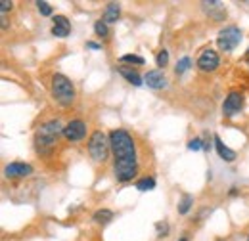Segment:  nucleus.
<instances>
[{"mask_svg": "<svg viewBox=\"0 0 249 241\" xmlns=\"http://www.w3.org/2000/svg\"><path fill=\"white\" fill-rule=\"evenodd\" d=\"M109 146L113 153V174L117 182H130L138 172L136 161V146L132 136L123 130L115 128L109 132Z\"/></svg>", "mask_w": 249, "mask_h": 241, "instance_id": "1", "label": "nucleus"}, {"mask_svg": "<svg viewBox=\"0 0 249 241\" xmlns=\"http://www.w3.org/2000/svg\"><path fill=\"white\" fill-rule=\"evenodd\" d=\"M63 134V126L58 119L46 120L44 124L38 126L36 134H35V150L38 155H50L56 144H58V136Z\"/></svg>", "mask_w": 249, "mask_h": 241, "instance_id": "2", "label": "nucleus"}, {"mask_svg": "<svg viewBox=\"0 0 249 241\" xmlns=\"http://www.w3.org/2000/svg\"><path fill=\"white\" fill-rule=\"evenodd\" d=\"M52 96L63 107H69L75 102V86L62 73L52 75Z\"/></svg>", "mask_w": 249, "mask_h": 241, "instance_id": "3", "label": "nucleus"}, {"mask_svg": "<svg viewBox=\"0 0 249 241\" xmlns=\"http://www.w3.org/2000/svg\"><path fill=\"white\" fill-rule=\"evenodd\" d=\"M109 136L104 130H94L89 138V155L92 157L96 163H104L109 155Z\"/></svg>", "mask_w": 249, "mask_h": 241, "instance_id": "4", "label": "nucleus"}, {"mask_svg": "<svg viewBox=\"0 0 249 241\" xmlns=\"http://www.w3.org/2000/svg\"><path fill=\"white\" fill-rule=\"evenodd\" d=\"M242 40V31L238 29L236 25H228L218 33L217 36V44L222 52H232Z\"/></svg>", "mask_w": 249, "mask_h": 241, "instance_id": "5", "label": "nucleus"}, {"mask_svg": "<svg viewBox=\"0 0 249 241\" xmlns=\"http://www.w3.org/2000/svg\"><path fill=\"white\" fill-rule=\"evenodd\" d=\"M244 103H246L244 94L238 90H232L226 98H224V103H222V115H224V117H234V115H238V113L244 109Z\"/></svg>", "mask_w": 249, "mask_h": 241, "instance_id": "6", "label": "nucleus"}, {"mask_svg": "<svg viewBox=\"0 0 249 241\" xmlns=\"http://www.w3.org/2000/svg\"><path fill=\"white\" fill-rule=\"evenodd\" d=\"M63 136L69 142H81L87 136V122L81 119H73L63 126Z\"/></svg>", "mask_w": 249, "mask_h": 241, "instance_id": "7", "label": "nucleus"}, {"mask_svg": "<svg viewBox=\"0 0 249 241\" xmlns=\"http://www.w3.org/2000/svg\"><path fill=\"white\" fill-rule=\"evenodd\" d=\"M218 63H220V58H218L217 52L211 50V48L203 50V52L199 54V58H197V67H199L201 71H205V73L215 71L218 67Z\"/></svg>", "mask_w": 249, "mask_h": 241, "instance_id": "8", "label": "nucleus"}, {"mask_svg": "<svg viewBox=\"0 0 249 241\" xmlns=\"http://www.w3.org/2000/svg\"><path fill=\"white\" fill-rule=\"evenodd\" d=\"M29 174H33V167L29 163H19V161H16V163L6 165V169H4V176H6V178H25V176H29Z\"/></svg>", "mask_w": 249, "mask_h": 241, "instance_id": "9", "label": "nucleus"}, {"mask_svg": "<svg viewBox=\"0 0 249 241\" xmlns=\"http://www.w3.org/2000/svg\"><path fill=\"white\" fill-rule=\"evenodd\" d=\"M144 83L152 90H163V88H167V77H165L163 69H152V71H148L144 75Z\"/></svg>", "mask_w": 249, "mask_h": 241, "instance_id": "10", "label": "nucleus"}, {"mask_svg": "<svg viewBox=\"0 0 249 241\" xmlns=\"http://www.w3.org/2000/svg\"><path fill=\"white\" fill-rule=\"evenodd\" d=\"M52 21H54V25H52V34H54V36L65 38V36L71 33V21H69L65 16H56Z\"/></svg>", "mask_w": 249, "mask_h": 241, "instance_id": "11", "label": "nucleus"}, {"mask_svg": "<svg viewBox=\"0 0 249 241\" xmlns=\"http://www.w3.org/2000/svg\"><path fill=\"white\" fill-rule=\"evenodd\" d=\"M201 8L215 19V21H222L226 17V10L220 2H201Z\"/></svg>", "mask_w": 249, "mask_h": 241, "instance_id": "12", "label": "nucleus"}, {"mask_svg": "<svg viewBox=\"0 0 249 241\" xmlns=\"http://www.w3.org/2000/svg\"><path fill=\"white\" fill-rule=\"evenodd\" d=\"M213 142H215V148H217V153H218V157H220V159H224L226 163L236 161V151L230 150L228 146H224L218 134H215V136H213Z\"/></svg>", "mask_w": 249, "mask_h": 241, "instance_id": "13", "label": "nucleus"}, {"mask_svg": "<svg viewBox=\"0 0 249 241\" xmlns=\"http://www.w3.org/2000/svg\"><path fill=\"white\" fill-rule=\"evenodd\" d=\"M117 71H119V75L124 77L132 86H142V85H144V83H142V77L138 75V71H136V69L126 67V65H119V67H117Z\"/></svg>", "mask_w": 249, "mask_h": 241, "instance_id": "14", "label": "nucleus"}, {"mask_svg": "<svg viewBox=\"0 0 249 241\" xmlns=\"http://www.w3.org/2000/svg\"><path fill=\"white\" fill-rule=\"evenodd\" d=\"M119 16H121V6H119L117 2H109V4L106 6V12H104V17H102V19H104L107 25H111V23H117Z\"/></svg>", "mask_w": 249, "mask_h": 241, "instance_id": "15", "label": "nucleus"}, {"mask_svg": "<svg viewBox=\"0 0 249 241\" xmlns=\"http://www.w3.org/2000/svg\"><path fill=\"white\" fill-rule=\"evenodd\" d=\"M92 220L96 224H107L109 220H113V211H109V209H98L92 214Z\"/></svg>", "mask_w": 249, "mask_h": 241, "instance_id": "16", "label": "nucleus"}, {"mask_svg": "<svg viewBox=\"0 0 249 241\" xmlns=\"http://www.w3.org/2000/svg\"><path fill=\"white\" fill-rule=\"evenodd\" d=\"M138 191H150L156 188V178L154 176H146V178H140V180L134 184Z\"/></svg>", "mask_w": 249, "mask_h": 241, "instance_id": "17", "label": "nucleus"}, {"mask_svg": "<svg viewBox=\"0 0 249 241\" xmlns=\"http://www.w3.org/2000/svg\"><path fill=\"white\" fill-rule=\"evenodd\" d=\"M192 205H194V197H192L190 193H184L182 199H180V203H178V212H180V214H186V212L192 209Z\"/></svg>", "mask_w": 249, "mask_h": 241, "instance_id": "18", "label": "nucleus"}, {"mask_svg": "<svg viewBox=\"0 0 249 241\" xmlns=\"http://www.w3.org/2000/svg\"><path fill=\"white\" fill-rule=\"evenodd\" d=\"M94 33H96L98 36H102V38H107V36H109V27H107V23H106L104 19H98V21L94 23Z\"/></svg>", "mask_w": 249, "mask_h": 241, "instance_id": "19", "label": "nucleus"}, {"mask_svg": "<svg viewBox=\"0 0 249 241\" xmlns=\"http://www.w3.org/2000/svg\"><path fill=\"white\" fill-rule=\"evenodd\" d=\"M190 65H192V60L184 56V58H180V60L177 61V67H175V73L177 75H182V73H186L188 69H190Z\"/></svg>", "mask_w": 249, "mask_h": 241, "instance_id": "20", "label": "nucleus"}, {"mask_svg": "<svg viewBox=\"0 0 249 241\" xmlns=\"http://www.w3.org/2000/svg\"><path fill=\"white\" fill-rule=\"evenodd\" d=\"M123 63H134V65H144V58L142 56H136V54H124L121 56Z\"/></svg>", "mask_w": 249, "mask_h": 241, "instance_id": "21", "label": "nucleus"}, {"mask_svg": "<svg viewBox=\"0 0 249 241\" xmlns=\"http://www.w3.org/2000/svg\"><path fill=\"white\" fill-rule=\"evenodd\" d=\"M156 63L159 69H163V67L169 63V52H167V50H161V52L156 56Z\"/></svg>", "mask_w": 249, "mask_h": 241, "instance_id": "22", "label": "nucleus"}, {"mask_svg": "<svg viewBox=\"0 0 249 241\" xmlns=\"http://www.w3.org/2000/svg\"><path fill=\"white\" fill-rule=\"evenodd\" d=\"M36 8H38V12H40L42 16H52V6H50L48 2L38 0V2H36Z\"/></svg>", "mask_w": 249, "mask_h": 241, "instance_id": "23", "label": "nucleus"}, {"mask_svg": "<svg viewBox=\"0 0 249 241\" xmlns=\"http://www.w3.org/2000/svg\"><path fill=\"white\" fill-rule=\"evenodd\" d=\"M188 150L190 151L203 150V140H201V138H192V140L188 142Z\"/></svg>", "mask_w": 249, "mask_h": 241, "instance_id": "24", "label": "nucleus"}, {"mask_svg": "<svg viewBox=\"0 0 249 241\" xmlns=\"http://www.w3.org/2000/svg\"><path fill=\"white\" fill-rule=\"evenodd\" d=\"M12 6H14L12 0H0V12H2V16H4L8 10H12Z\"/></svg>", "mask_w": 249, "mask_h": 241, "instance_id": "25", "label": "nucleus"}, {"mask_svg": "<svg viewBox=\"0 0 249 241\" xmlns=\"http://www.w3.org/2000/svg\"><path fill=\"white\" fill-rule=\"evenodd\" d=\"M157 232H159V238H165L167 236V232H169V226L167 224H156Z\"/></svg>", "mask_w": 249, "mask_h": 241, "instance_id": "26", "label": "nucleus"}, {"mask_svg": "<svg viewBox=\"0 0 249 241\" xmlns=\"http://www.w3.org/2000/svg\"><path fill=\"white\" fill-rule=\"evenodd\" d=\"M87 48H92V50H100L102 46H100L98 42H92V40H89V42H87Z\"/></svg>", "mask_w": 249, "mask_h": 241, "instance_id": "27", "label": "nucleus"}, {"mask_svg": "<svg viewBox=\"0 0 249 241\" xmlns=\"http://www.w3.org/2000/svg\"><path fill=\"white\" fill-rule=\"evenodd\" d=\"M178 241H188V236H182V238H180Z\"/></svg>", "mask_w": 249, "mask_h": 241, "instance_id": "28", "label": "nucleus"}, {"mask_svg": "<svg viewBox=\"0 0 249 241\" xmlns=\"http://www.w3.org/2000/svg\"><path fill=\"white\" fill-rule=\"evenodd\" d=\"M246 60H249V48H248V54H246Z\"/></svg>", "mask_w": 249, "mask_h": 241, "instance_id": "29", "label": "nucleus"}, {"mask_svg": "<svg viewBox=\"0 0 249 241\" xmlns=\"http://www.w3.org/2000/svg\"><path fill=\"white\" fill-rule=\"evenodd\" d=\"M217 241H222V240H217Z\"/></svg>", "mask_w": 249, "mask_h": 241, "instance_id": "30", "label": "nucleus"}, {"mask_svg": "<svg viewBox=\"0 0 249 241\" xmlns=\"http://www.w3.org/2000/svg\"><path fill=\"white\" fill-rule=\"evenodd\" d=\"M248 241H249V238H248Z\"/></svg>", "mask_w": 249, "mask_h": 241, "instance_id": "31", "label": "nucleus"}]
</instances>
